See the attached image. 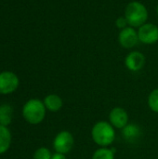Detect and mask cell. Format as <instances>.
Instances as JSON below:
<instances>
[{
  "instance_id": "obj_1",
  "label": "cell",
  "mask_w": 158,
  "mask_h": 159,
  "mask_svg": "<svg viewBox=\"0 0 158 159\" xmlns=\"http://www.w3.org/2000/svg\"><path fill=\"white\" fill-rule=\"evenodd\" d=\"M91 137L93 142L101 147L111 145L115 138L114 127L106 121L97 122L91 129Z\"/></svg>"
},
{
  "instance_id": "obj_2",
  "label": "cell",
  "mask_w": 158,
  "mask_h": 159,
  "mask_svg": "<svg viewBox=\"0 0 158 159\" xmlns=\"http://www.w3.org/2000/svg\"><path fill=\"white\" fill-rule=\"evenodd\" d=\"M124 16L129 26L134 28L141 27L146 23L148 20V10L142 3L139 1H132L126 7Z\"/></svg>"
},
{
  "instance_id": "obj_3",
  "label": "cell",
  "mask_w": 158,
  "mask_h": 159,
  "mask_svg": "<svg viewBox=\"0 0 158 159\" xmlns=\"http://www.w3.org/2000/svg\"><path fill=\"white\" fill-rule=\"evenodd\" d=\"M46 110L47 109L42 101L38 99H31L23 105L22 116L29 124L38 125L44 120Z\"/></svg>"
},
{
  "instance_id": "obj_4",
  "label": "cell",
  "mask_w": 158,
  "mask_h": 159,
  "mask_svg": "<svg viewBox=\"0 0 158 159\" xmlns=\"http://www.w3.org/2000/svg\"><path fill=\"white\" fill-rule=\"evenodd\" d=\"M74 144V139L71 132L62 130L59 132L53 140V148L56 153L66 155L72 151Z\"/></svg>"
},
{
  "instance_id": "obj_5",
  "label": "cell",
  "mask_w": 158,
  "mask_h": 159,
  "mask_svg": "<svg viewBox=\"0 0 158 159\" xmlns=\"http://www.w3.org/2000/svg\"><path fill=\"white\" fill-rule=\"evenodd\" d=\"M20 84L19 77L12 72L5 71L0 73V94L7 95L14 92Z\"/></svg>"
},
{
  "instance_id": "obj_6",
  "label": "cell",
  "mask_w": 158,
  "mask_h": 159,
  "mask_svg": "<svg viewBox=\"0 0 158 159\" xmlns=\"http://www.w3.org/2000/svg\"><path fill=\"white\" fill-rule=\"evenodd\" d=\"M139 40L146 45H152L158 41V26L154 23L146 22L138 30Z\"/></svg>"
},
{
  "instance_id": "obj_7",
  "label": "cell",
  "mask_w": 158,
  "mask_h": 159,
  "mask_svg": "<svg viewBox=\"0 0 158 159\" xmlns=\"http://www.w3.org/2000/svg\"><path fill=\"white\" fill-rule=\"evenodd\" d=\"M139 41L138 31H136L135 28L131 26H128L122 29L118 34V42L120 46L125 48H131L135 47Z\"/></svg>"
},
{
  "instance_id": "obj_8",
  "label": "cell",
  "mask_w": 158,
  "mask_h": 159,
  "mask_svg": "<svg viewBox=\"0 0 158 159\" xmlns=\"http://www.w3.org/2000/svg\"><path fill=\"white\" fill-rule=\"evenodd\" d=\"M109 123L115 129H122L129 124V115L122 107H115L109 114Z\"/></svg>"
},
{
  "instance_id": "obj_9",
  "label": "cell",
  "mask_w": 158,
  "mask_h": 159,
  "mask_svg": "<svg viewBox=\"0 0 158 159\" xmlns=\"http://www.w3.org/2000/svg\"><path fill=\"white\" fill-rule=\"evenodd\" d=\"M145 64V56L140 51H131L125 58V65L131 72H138Z\"/></svg>"
},
{
  "instance_id": "obj_10",
  "label": "cell",
  "mask_w": 158,
  "mask_h": 159,
  "mask_svg": "<svg viewBox=\"0 0 158 159\" xmlns=\"http://www.w3.org/2000/svg\"><path fill=\"white\" fill-rule=\"evenodd\" d=\"M43 102L45 104L46 109L50 112H58L61 109L63 105L61 98L57 94H49L46 96Z\"/></svg>"
},
{
  "instance_id": "obj_11",
  "label": "cell",
  "mask_w": 158,
  "mask_h": 159,
  "mask_svg": "<svg viewBox=\"0 0 158 159\" xmlns=\"http://www.w3.org/2000/svg\"><path fill=\"white\" fill-rule=\"evenodd\" d=\"M11 133L7 127L0 125V155L6 153L11 144Z\"/></svg>"
},
{
  "instance_id": "obj_12",
  "label": "cell",
  "mask_w": 158,
  "mask_h": 159,
  "mask_svg": "<svg viewBox=\"0 0 158 159\" xmlns=\"http://www.w3.org/2000/svg\"><path fill=\"white\" fill-rule=\"evenodd\" d=\"M122 136L128 142H134L141 136V129L138 125L128 124L122 129Z\"/></svg>"
},
{
  "instance_id": "obj_13",
  "label": "cell",
  "mask_w": 158,
  "mask_h": 159,
  "mask_svg": "<svg viewBox=\"0 0 158 159\" xmlns=\"http://www.w3.org/2000/svg\"><path fill=\"white\" fill-rule=\"evenodd\" d=\"M13 109L9 104L4 103L0 105V125L7 127L12 121Z\"/></svg>"
},
{
  "instance_id": "obj_14",
  "label": "cell",
  "mask_w": 158,
  "mask_h": 159,
  "mask_svg": "<svg viewBox=\"0 0 158 159\" xmlns=\"http://www.w3.org/2000/svg\"><path fill=\"white\" fill-rule=\"evenodd\" d=\"M92 159H115V153L107 147H101L96 150L92 156Z\"/></svg>"
},
{
  "instance_id": "obj_15",
  "label": "cell",
  "mask_w": 158,
  "mask_h": 159,
  "mask_svg": "<svg viewBox=\"0 0 158 159\" xmlns=\"http://www.w3.org/2000/svg\"><path fill=\"white\" fill-rule=\"evenodd\" d=\"M148 106L149 108L155 112L158 113V89H154L148 97Z\"/></svg>"
},
{
  "instance_id": "obj_16",
  "label": "cell",
  "mask_w": 158,
  "mask_h": 159,
  "mask_svg": "<svg viewBox=\"0 0 158 159\" xmlns=\"http://www.w3.org/2000/svg\"><path fill=\"white\" fill-rule=\"evenodd\" d=\"M51 152L46 147L38 148L34 154V159H51Z\"/></svg>"
},
{
  "instance_id": "obj_17",
  "label": "cell",
  "mask_w": 158,
  "mask_h": 159,
  "mask_svg": "<svg viewBox=\"0 0 158 159\" xmlns=\"http://www.w3.org/2000/svg\"><path fill=\"white\" fill-rule=\"evenodd\" d=\"M115 25H116V27H117L118 29H121V30H122V29L128 27L129 23H128L127 19H126L125 16H124V17H119V18L116 19V20H115Z\"/></svg>"
},
{
  "instance_id": "obj_18",
  "label": "cell",
  "mask_w": 158,
  "mask_h": 159,
  "mask_svg": "<svg viewBox=\"0 0 158 159\" xmlns=\"http://www.w3.org/2000/svg\"><path fill=\"white\" fill-rule=\"evenodd\" d=\"M51 159H66V157H65V155H63V154L55 153V154L52 155Z\"/></svg>"
},
{
  "instance_id": "obj_19",
  "label": "cell",
  "mask_w": 158,
  "mask_h": 159,
  "mask_svg": "<svg viewBox=\"0 0 158 159\" xmlns=\"http://www.w3.org/2000/svg\"><path fill=\"white\" fill-rule=\"evenodd\" d=\"M156 12H157V15H158V5H157V7H156Z\"/></svg>"
}]
</instances>
